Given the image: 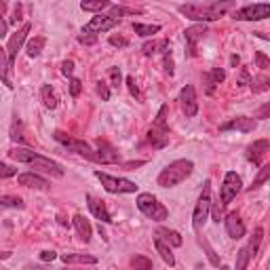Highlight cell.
Masks as SVG:
<instances>
[{"label": "cell", "mask_w": 270, "mask_h": 270, "mask_svg": "<svg viewBox=\"0 0 270 270\" xmlns=\"http://www.w3.org/2000/svg\"><path fill=\"white\" fill-rule=\"evenodd\" d=\"M9 156L13 161L17 163H23V165H30L34 167L36 171H45L49 175H55V177H62L64 175V167L59 163H55L51 159H47V156H42L34 150H27V148H13L9 150Z\"/></svg>", "instance_id": "cell-1"}, {"label": "cell", "mask_w": 270, "mask_h": 270, "mask_svg": "<svg viewBox=\"0 0 270 270\" xmlns=\"http://www.w3.org/2000/svg\"><path fill=\"white\" fill-rule=\"evenodd\" d=\"M234 3H190V5H179V13L186 15L192 21H216L224 15V11H228Z\"/></svg>", "instance_id": "cell-2"}, {"label": "cell", "mask_w": 270, "mask_h": 270, "mask_svg": "<svg viewBox=\"0 0 270 270\" xmlns=\"http://www.w3.org/2000/svg\"><path fill=\"white\" fill-rule=\"evenodd\" d=\"M192 171H194V163L188 159H179V161H173L171 165H167L159 173V179L156 182H159L161 188H173L186 177H190Z\"/></svg>", "instance_id": "cell-3"}, {"label": "cell", "mask_w": 270, "mask_h": 270, "mask_svg": "<svg viewBox=\"0 0 270 270\" xmlns=\"http://www.w3.org/2000/svg\"><path fill=\"white\" fill-rule=\"evenodd\" d=\"M167 106H163L159 110V114H156V121L154 125L148 129L146 133V139L148 144L154 148V150H163L167 144H169V129H167Z\"/></svg>", "instance_id": "cell-4"}, {"label": "cell", "mask_w": 270, "mask_h": 270, "mask_svg": "<svg viewBox=\"0 0 270 270\" xmlns=\"http://www.w3.org/2000/svg\"><path fill=\"white\" fill-rule=\"evenodd\" d=\"M137 209L144 213L146 218H150L154 222H163V220L169 218V209L163 203H159V198H156L154 194H150V192H141L137 196Z\"/></svg>", "instance_id": "cell-5"}, {"label": "cell", "mask_w": 270, "mask_h": 270, "mask_svg": "<svg viewBox=\"0 0 270 270\" xmlns=\"http://www.w3.org/2000/svg\"><path fill=\"white\" fill-rule=\"evenodd\" d=\"M209 211H211V182L207 179L203 184V192L198 196L196 201V207H194V213H192V228L198 232L205 226L207 218H209Z\"/></svg>", "instance_id": "cell-6"}, {"label": "cell", "mask_w": 270, "mask_h": 270, "mask_svg": "<svg viewBox=\"0 0 270 270\" xmlns=\"http://www.w3.org/2000/svg\"><path fill=\"white\" fill-rule=\"evenodd\" d=\"M95 177L102 182V186L110 192V194H129L137 190V184L131 179H125V177H114V175H108L102 171H95Z\"/></svg>", "instance_id": "cell-7"}, {"label": "cell", "mask_w": 270, "mask_h": 270, "mask_svg": "<svg viewBox=\"0 0 270 270\" xmlns=\"http://www.w3.org/2000/svg\"><path fill=\"white\" fill-rule=\"evenodd\" d=\"M241 188H243V182H241V177L234 173V171H228L224 175V184H222V190H220V205L226 207L232 203V198L241 192Z\"/></svg>", "instance_id": "cell-8"}, {"label": "cell", "mask_w": 270, "mask_h": 270, "mask_svg": "<svg viewBox=\"0 0 270 270\" xmlns=\"http://www.w3.org/2000/svg\"><path fill=\"white\" fill-rule=\"evenodd\" d=\"M55 139L59 141V144H64L66 148H70L72 152L84 156V159H89V161H95V152L93 148L87 144V141H82V139H76L72 135H66L64 131H55Z\"/></svg>", "instance_id": "cell-9"}, {"label": "cell", "mask_w": 270, "mask_h": 270, "mask_svg": "<svg viewBox=\"0 0 270 270\" xmlns=\"http://www.w3.org/2000/svg\"><path fill=\"white\" fill-rule=\"evenodd\" d=\"M270 15V5L268 3H260V5H247L243 9L234 11V19L236 21H260L266 19Z\"/></svg>", "instance_id": "cell-10"}, {"label": "cell", "mask_w": 270, "mask_h": 270, "mask_svg": "<svg viewBox=\"0 0 270 270\" xmlns=\"http://www.w3.org/2000/svg\"><path fill=\"white\" fill-rule=\"evenodd\" d=\"M30 30H32V23L30 21H25L19 30L13 34L11 38H9V45H7V57H9V66L13 68V64H15V57H17V51L21 49V45L25 42V38H27V34H30Z\"/></svg>", "instance_id": "cell-11"}, {"label": "cell", "mask_w": 270, "mask_h": 270, "mask_svg": "<svg viewBox=\"0 0 270 270\" xmlns=\"http://www.w3.org/2000/svg\"><path fill=\"white\" fill-rule=\"evenodd\" d=\"M121 19L116 17H112V15H97L93 17L87 25L82 27V34H95V32H108L112 30V27H116Z\"/></svg>", "instance_id": "cell-12"}, {"label": "cell", "mask_w": 270, "mask_h": 270, "mask_svg": "<svg viewBox=\"0 0 270 270\" xmlns=\"http://www.w3.org/2000/svg\"><path fill=\"white\" fill-rule=\"evenodd\" d=\"M207 34V27L205 23H196V25H190L186 27V32H184V38H186V45H188V55L190 57H194L196 55V45L205 38Z\"/></svg>", "instance_id": "cell-13"}, {"label": "cell", "mask_w": 270, "mask_h": 270, "mask_svg": "<svg viewBox=\"0 0 270 270\" xmlns=\"http://www.w3.org/2000/svg\"><path fill=\"white\" fill-rule=\"evenodd\" d=\"M95 163H104V165H116L121 163V152H116L108 141H97V152H95Z\"/></svg>", "instance_id": "cell-14"}, {"label": "cell", "mask_w": 270, "mask_h": 270, "mask_svg": "<svg viewBox=\"0 0 270 270\" xmlns=\"http://www.w3.org/2000/svg\"><path fill=\"white\" fill-rule=\"evenodd\" d=\"M179 102H182V108L186 112V116H196L198 112V102H196V91L192 84H186L182 91H179Z\"/></svg>", "instance_id": "cell-15"}, {"label": "cell", "mask_w": 270, "mask_h": 270, "mask_svg": "<svg viewBox=\"0 0 270 270\" xmlns=\"http://www.w3.org/2000/svg\"><path fill=\"white\" fill-rule=\"evenodd\" d=\"M268 148H270V141H268V139H258V141H253V144L247 148V161L253 163L255 167H260L262 161L266 159V154H268Z\"/></svg>", "instance_id": "cell-16"}, {"label": "cell", "mask_w": 270, "mask_h": 270, "mask_svg": "<svg viewBox=\"0 0 270 270\" xmlns=\"http://www.w3.org/2000/svg\"><path fill=\"white\" fill-rule=\"evenodd\" d=\"M255 127H258V123H255L253 118H249V116H236V118H230L226 125H222L220 127V131L224 133V131H232V129H236V131H243V133H251Z\"/></svg>", "instance_id": "cell-17"}, {"label": "cell", "mask_w": 270, "mask_h": 270, "mask_svg": "<svg viewBox=\"0 0 270 270\" xmlns=\"http://www.w3.org/2000/svg\"><path fill=\"white\" fill-rule=\"evenodd\" d=\"M226 232H228L230 238H243L245 236V224L241 220L238 213H228V218L224 220Z\"/></svg>", "instance_id": "cell-18"}, {"label": "cell", "mask_w": 270, "mask_h": 270, "mask_svg": "<svg viewBox=\"0 0 270 270\" xmlns=\"http://www.w3.org/2000/svg\"><path fill=\"white\" fill-rule=\"evenodd\" d=\"M84 198H87V207H89V211L93 213V216H95L99 222H104V224H110V222H112V216H110V211L106 209L104 201H97V198H95L93 194H87Z\"/></svg>", "instance_id": "cell-19"}, {"label": "cell", "mask_w": 270, "mask_h": 270, "mask_svg": "<svg viewBox=\"0 0 270 270\" xmlns=\"http://www.w3.org/2000/svg\"><path fill=\"white\" fill-rule=\"evenodd\" d=\"M17 182L21 184V186L36 188V190H47V188H49V182L42 179V177L36 175V173H21V175L17 177Z\"/></svg>", "instance_id": "cell-20"}, {"label": "cell", "mask_w": 270, "mask_h": 270, "mask_svg": "<svg viewBox=\"0 0 270 270\" xmlns=\"http://www.w3.org/2000/svg\"><path fill=\"white\" fill-rule=\"evenodd\" d=\"M72 224H74V228L78 232V236L84 241V243H89L91 241V234H93V228H91V224L87 218H82L80 213H76V216L72 218Z\"/></svg>", "instance_id": "cell-21"}, {"label": "cell", "mask_w": 270, "mask_h": 270, "mask_svg": "<svg viewBox=\"0 0 270 270\" xmlns=\"http://www.w3.org/2000/svg\"><path fill=\"white\" fill-rule=\"evenodd\" d=\"M154 247H156V253L163 258V262L165 264H169V266H175V255L171 253V247H169L165 241L161 238V236H154Z\"/></svg>", "instance_id": "cell-22"}, {"label": "cell", "mask_w": 270, "mask_h": 270, "mask_svg": "<svg viewBox=\"0 0 270 270\" xmlns=\"http://www.w3.org/2000/svg\"><path fill=\"white\" fill-rule=\"evenodd\" d=\"M141 51H144L146 57H150V55H156V53H169V40H148L144 47H141Z\"/></svg>", "instance_id": "cell-23"}, {"label": "cell", "mask_w": 270, "mask_h": 270, "mask_svg": "<svg viewBox=\"0 0 270 270\" xmlns=\"http://www.w3.org/2000/svg\"><path fill=\"white\" fill-rule=\"evenodd\" d=\"M62 260L66 264H97V258L89 253H64Z\"/></svg>", "instance_id": "cell-24"}, {"label": "cell", "mask_w": 270, "mask_h": 270, "mask_svg": "<svg viewBox=\"0 0 270 270\" xmlns=\"http://www.w3.org/2000/svg\"><path fill=\"white\" fill-rule=\"evenodd\" d=\"M40 97H42V104H45V108H49V110L57 108V95H55V91H53L51 84H42Z\"/></svg>", "instance_id": "cell-25"}, {"label": "cell", "mask_w": 270, "mask_h": 270, "mask_svg": "<svg viewBox=\"0 0 270 270\" xmlns=\"http://www.w3.org/2000/svg\"><path fill=\"white\" fill-rule=\"evenodd\" d=\"M9 72H11V66H9L7 51L0 49V80H3L9 89H13V82H11V78H9Z\"/></svg>", "instance_id": "cell-26"}, {"label": "cell", "mask_w": 270, "mask_h": 270, "mask_svg": "<svg viewBox=\"0 0 270 270\" xmlns=\"http://www.w3.org/2000/svg\"><path fill=\"white\" fill-rule=\"evenodd\" d=\"M156 236H165V243H167V245H171V247H179V245L184 243L182 234L175 232V230H169V228H159Z\"/></svg>", "instance_id": "cell-27"}, {"label": "cell", "mask_w": 270, "mask_h": 270, "mask_svg": "<svg viewBox=\"0 0 270 270\" xmlns=\"http://www.w3.org/2000/svg\"><path fill=\"white\" fill-rule=\"evenodd\" d=\"M45 45H47V38L45 36H34L30 42H27L25 51H27V55H30V57H38V55L42 53V49H45Z\"/></svg>", "instance_id": "cell-28"}, {"label": "cell", "mask_w": 270, "mask_h": 270, "mask_svg": "<svg viewBox=\"0 0 270 270\" xmlns=\"http://www.w3.org/2000/svg\"><path fill=\"white\" fill-rule=\"evenodd\" d=\"M224 78H226V72H224V70H222V68H213V70H211V74L205 76L207 93H213V87H216V84H220Z\"/></svg>", "instance_id": "cell-29"}, {"label": "cell", "mask_w": 270, "mask_h": 270, "mask_svg": "<svg viewBox=\"0 0 270 270\" xmlns=\"http://www.w3.org/2000/svg\"><path fill=\"white\" fill-rule=\"evenodd\" d=\"M112 5L108 3V0H84V3H80V9L82 11H91V13H99L104 9H110Z\"/></svg>", "instance_id": "cell-30"}, {"label": "cell", "mask_w": 270, "mask_h": 270, "mask_svg": "<svg viewBox=\"0 0 270 270\" xmlns=\"http://www.w3.org/2000/svg\"><path fill=\"white\" fill-rule=\"evenodd\" d=\"M133 32L137 36H154L161 32V25H148V23H133Z\"/></svg>", "instance_id": "cell-31"}, {"label": "cell", "mask_w": 270, "mask_h": 270, "mask_svg": "<svg viewBox=\"0 0 270 270\" xmlns=\"http://www.w3.org/2000/svg\"><path fill=\"white\" fill-rule=\"evenodd\" d=\"M0 205L11 207V209H23V201L19 196H13V194H3V196H0Z\"/></svg>", "instance_id": "cell-32"}, {"label": "cell", "mask_w": 270, "mask_h": 270, "mask_svg": "<svg viewBox=\"0 0 270 270\" xmlns=\"http://www.w3.org/2000/svg\"><path fill=\"white\" fill-rule=\"evenodd\" d=\"M251 260H253V258H251L249 249L243 247V249H241V251L236 253V270H247V266H249Z\"/></svg>", "instance_id": "cell-33"}, {"label": "cell", "mask_w": 270, "mask_h": 270, "mask_svg": "<svg viewBox=\"0 0 270 270\" xmlns=\"http://www.w3.org/2000/svg\"><path fill=\"white\" fill-rule=\"evenodd\" d=\"M131 266H133V270H152L154 268L152 260L146 258V255H135V258L131 260Z\"/></svg>", "instance_id": "cell-34"}, {"label": "cell", "mask_w": 270, "mask_h": 270, "mask_svg": "<svg viewBox=\"0 0 270 270\" xmlns=\"http://www.w3.org/2000/svg\"><path fill=\"white\" fill-rule=\"evenodd\" d=\"M268 177H270V165H264V167H260V173H258V177L253 179V184H251V190H253V188H260V186H262V184H264Z\"/></svg>", "instance_id": "cell-35"}, {"label": "cell", "mask_w": 270, "mask_h": 270, "mask_svg": "<svg viewBox=\"0 0 270 270\" xmlns=\"http://www.w3.org/2000/svg\"><path fill=\"white\" fill-rule=\"evenodd\" d=\"M198 243H201L203 247H205V251H207V258H209V262L213 264V266H220V260H218V255H216V251H213V247L209 245V241L207 238H198Z\"/></svg>", "instance_id": "cell-36"}, {"label": "cell", "mask_w": 270, "mask_h": 270, "mask_svg": "<svg viewBox=\"0 0 270 270\" xmlns=\"http://www.w3.org/2000/svg\"><path fill=\"white\" fill-rule=\"evenodd\" d=\"M13 175H17V169L0 161V179H5V177H13Z\"/></svg>", "instance_id": "cell-37"}, {"label": "cell", "mask_w": 270, "mask_h": 270, "mask_svg": "<svg viewBox=\"0 0 270 270\" xmlns=\"http://www.w3.org/2000/svg\"><path fill=\"white\" fill-rule=\"evenodd\" d=\"M255 62H258V68H260V70H264V72H266V70L270 68V59L266 57V55H264L262 51H258V53H255Z\"/></svg>", "instance_id": "cell-38"}, {"label": "cell", "mask_w": 270, "mask_h": 270, "mask_svg": "<svg viewBox=\"0 0 270 270\" xmlns=\"http://www.w3.org/2000/svg\"><path fill=\"white\" fill-rule=\"evenodd\" d=\"M11 139L13 141H23V135H21V123L15 121L13 123V129H11Z\"/></svg>", "instance_id": "cell-39"}, {"label": "cell", "mask_w": 270, "mask_h": 270, "mask_svg": "<svg viewBox=\"0 0 270 270\" xmlns=\"http://www.w3.org/2000/svg\"><path fill=\"white\" fill-rule=\"evenodd\" d=\"M97 95L102 97L104 102H108V99H110V89H108V84H106L104 80H99V82H97Z\"/></svg>", "instance_id": "cell-40"}, {"label": "cell", "mask_w": 270, "mask_h": 270, "mask_svg": "<svg viewBox=\"0 0 270 270\" xmlns=\"http://www.w3.org/2000/svg\"><path fill=\"white\" fill-rule=\"evenodd\" d=\"M80 89H82V82L78 78H72L70 80V95L72 97H78L80 95Z\"/></svg>", "instance_id": "cell-41"}, {"label": "cell", "mask_w": 270, "mask_h": 270, "mask_svg": "<svg viewBox=\"0 0 270 270\" xmlns=\"http://www.w3.org/2000/svg\"><path fill=\"white\" fill-rule=\"evenodd\" d=\"M78 42H80V45L91 47V45L97 42V34H82V36H78Z\"/></svg>", "instance_id": "cell-42"}, {"label": "cell", "mask_w": 270, "mask_h": 270, "mask_svg": "<svg viewBox=\"0 0 270 270\" xmlns=\"http://www.w3.org/2000/svg\"><path fill=\"white\" fill-rule=\"evenodd\" d=\"M127 84H129V91H131V95H133L135 99H139L141 95H139V87H137L135 78H133V76H127Z\"/></svg>", "instance_id": "cell-43"}, {"label": "cell", "mask_w": 270, "mask_h": 270, "mask_svg": "<svg viewBox=\"0 0 270 270\" xmlns=\"http://www.w3.org/2000/svg\"><path fill=\"white\" fill-rule=\"evenodd\" d=\"M110 78H112V87L121 84V70L118 68H110Z\"/></svg>", "instance_id": "cell-44"}, {"label": "cell", "mask_w": 270, "mask_h": 270, "mask_svg": "<svg viewBox=\"0 0 270 270\" xmlns=\"http://www.w3.org/2000/svg\"><path fill=\"white\" fill-rule=\"evenodd\" d=\"M110 45L112 47H127V45H129V40L123 38V36H110Z\"/></svg>", "instance_id": "cell-45"}, {"label": "cell", "mask_w": 270, "mask_h": 270, "mask_svg": "<svg viewBox=\"0 0 270 270\" xmlns=\"http://www.w3.org/2000/svg\"><path fill=\"white\" fill-rule=\"evenodd\" d=\"M62 72H64L66 76H72V72H74V62H72V59H66V62L62 64Z\"/></svg>", "instance_id": "cell-46"}, {"label": "cell", "mask_w": 270, "mask_h": 270, "mask_svg": "<svg viewBox=\"0 0 270 270\" xmlns=\"http://www.w3.org/2000/svg\"><path fill=\"white\" fill-rule=\"evenodd\" d=\"M55 258H57V253H55V251H42L40 253V260L42 262H53Z\"/></svg>", "instance_id": "cell-47"}, {"label": "cell", "mask_w": 270, "mask_h": 270, "mask_svg": "<svg viewBox=\"0 0 270 270\" xmlns=\"http://www.w3.org/2000/svg\"><path fill=\"white\" fill-rule=\"evenodd\" d=\"M165 72L167 74H173V59L171 57H165Z\"/></svg>", "instance_id": "cell-48"}, {"label": "cell", "mask_w": 270, "mask_h": 270, "mask_svg": "<svg viewBox=\"0 0 270 270\" xmlns=\"http://www.w3.org/2000/svg\"><path fill=\"white\" fill-rule=\"evenodd\" d=\"M7 36V21L3 19V15H0V40H3Z\"/></svg>", "instance_id": "cell-49"}, {"label": "cell", "mask_w": 270, "mask_h": 270, "mask_svg": "<svg viewBox=\"0 0 270 270\" xmlns=\"http://www.w3.org/2000/svg\"><path fill=\"white\" fill-rule=\"evenodd\" d=\"M19 19H21V5H15V15L11 17V21H13V23H17Z\"/></svg>", "instance_id": "cell-50"}, {"label": "cell", "mask_w": 270, "mask_h": 270, "mask_svg": "<svg viewBox=\"0 0 270 270\" xmlns=\"http://www.w3.org/2000/svg\"><path fill=\"white\" fill-rule=\"evenodd\" d=\"M266 114H268V104H266V106L260 110V118H266Z\"/></svg>", "instance_id": "cell-51"}, {"label": "cell", "mask_w": 270, "mask_h": 270, "mask_svg": "<svg viewBox=\"0 0 270 270\" xmlns=\"http://www.w3.org/2000/svg\"><path fill=\"white\" fill-rule=\"evenodd\" d=\"M238 62H241L238 55H232V57H230V64H232V66H238Z\"/></svg>", "instance_id": "cell-52"}, {"label": "cell", "mask_w": 270, "mask_h": 270, "mask_svg": "<svg viewBox=\"0 0 270 270\" xmlns=\"http://www.w3.org/2000/svg\"><path fill=\"white\" fill-rule=\"evenodd\" d=\"M5 11H7V5H5V3H0V15H3Z\"/></svg>", "instance_id": "cell-53"}, {"label": "cell", "mask_w": 270, "mask_h": 270, "mask_svg": "<svg viewBox=\"0 0 270 270\" xmlns=\"http://www.w3.org/2000/svg\"><path fill=\"white\" fill-rule=\"evenodd\" d=\"M9 255H11L9 251H5V253H0V260H5V258H9Z\"/></svg>", "instance_id": "cell-54"}, {"label": "cell", "mask_w": 270, "mask_h": 270, "mask_svg": "<svg viewBox=\"0 0 270 270\" xmlns=\"http://www.w3.org/2000/svg\"><path fill=\"white\" fill-rule=\"evenodd\" d=\"M220 270H230V268L228 266H220Z\"/></svg>", "instance_id": "cell-55"}]
</instances>
